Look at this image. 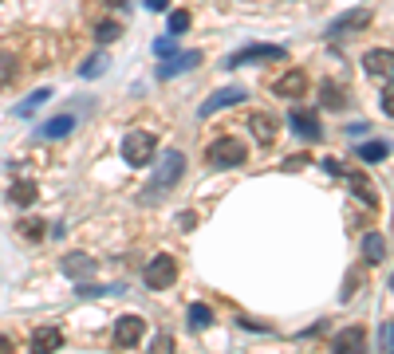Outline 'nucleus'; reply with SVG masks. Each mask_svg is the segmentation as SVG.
Returning <instances> with one entry per match:
<instances>
[{
    "instance_id": "f257e3e1",
    "label": "nucleus",
    "mask_w": 394,
    "mask_h": 354,
    "mask_svg": "<svg viewBox=\"0 0 394 354\" xmlns=\"http://www.w3.org/2000/svg\"><path fill=\"white\" fill-rule=\"evenodd\" d=\"M154 150H158V138L146 134V130H130L127 138H122V157H127V166L142 169L154 162Z\"/></svg>"
},
{
    "instance_id": "f03ea898",
    "label": "nucleus",
    "mask_w": 394,
    "mask_h": 354,
    "mask_svg": "<svg viewBox=\"0 0 394 354\" xmlns=\"http://www.w3.org/2000/svg\"><path fill=\"white\" fill-rule=\"evenodd\" d=\"M248 157V146L241 142V138H217L213 146H209V162L221 169H233V166H245Z\"/></svg>"
},
{
    "instance_id": "7ed1b4c3",
    "label": "nucleus",
    "mask_w": 394,
    "mask_h": 354,
    "mask_svg": "<svg viewBox=\"0 0 394 354\" xmlns=\"http://www.w3.org/2000/svg\"><path fill=\"white\" fill-rule=\"evenodd\" d=\"M142 280H146L150 291L174 287L177 284V260H174V256H154V260L146 264V272H142Z\"/></svg>"
},
{
    "instance_id": "20e7f679",
    "label": "nucleus",
    "mask_w": 394,
    "mask_h": 354,
    "mask_svg": "<svg viewBox=\"0 0 394 354\" xmlns=\"http://www.w3.org/2000/svg\"><path fill=\"white\" fill-rule=\"evenodd\" d=\"M182 169H186V154L182 150H166L162 162H158V173H154V189H170L182 181Z\"/></svg>"
},
{
    "instance_id": "39448f33",
    "label": "nucleus",
    "mask_w": 394,
    "mask_h": 354,
    "mask_svg": "<svg viewBox=\"0 0 394 354\" xmlns=\"http://www.w3.org/2000/svg\"><path fill=\"white\" fill-rule=\"evenodd\" d=\"M268 59H284V44H248L236 55H229V67H241V63H268Z\"/></svg>"
},
{
    "instance_id": "423d86ee",
    "label": "nucleus",
    "mask_w": 394,
    "mask_h": 354,
    "mask_svg": "<svg viewBox=\"0 0 394 354\" xmlns=\"http://www.w3.org/2000/svg\"><path fill=\"white\" fill-rule=\"evenodd\" d=\"M248 91L245 87H225V91H217V95H209L201 107H197V114L201 118H213L217 110H225V107H236V103H245Z\"/></svg>"
},
{
    "instance_id": "0eeeda50",
    "label": "nucleus",
    "mask_w": 394,
    "mask_h": 354,
    "mask_svg": "<svg viewBox=\"0 0 394 354\" xmlns=\"http://www.w3.org/2000/svg\"><path fill=\"white\" fill-rule=\"evenodd\" d=\"M95 256H87V252H68L63 256V260H59V272L68 275V280H91V275H95Z\"/></svg>"
},
{
    "instance_id": "6e6552de",
    "label": "nucleus",
    "mask_w": 394,
    "mask_h": 354,
    "mask_svg": "<svg viewBox=\"0 0 394 354\" xmlns=\"http://www.w3.org/2000/svg\"><path fill=\"white\" fill-rule=\"evenodd\" d=\"M142 334H146V319H142V315H122L115 323V343L118 346H138Z\"/></svg>"
},
{
    "instance_id": "1a4fd4ad",
    "label": "nucleus",
    "mask_w": 394,
    "mask_h": 354,
    "mask_svg": "<svg viewBox=\"0 0 394 354\" xmlns=\"http://www.w3.org/2000/svg\"><path fill=\"white\" fill-rule=\"evenodd\" d=\"M288 126H292L296 138H304V142H319V138H324V126H319V118L307 114V110H292V114H288Z\"/></svg>"
},
{
    "instance_id": "9d476101",
    "label": "nucleus",
    "mask_w": 394,
    "mask_h": 354,
    "mask_svg": "<svg viewBox=\"0 0 394 354\" xmlns=\"http://www.w3.org/2000/svg\"><path fill=\"white\" fill-rule=\"evenodd\" d=\"M363 71L386 83V79H390V71H394V51H390V48H374V51H367V55H363Z\"/></svg>"
},
{
    "instance_id": "9b49d317",
    "label": "nucleus",
    "mask_w": 394,
    "mask_h": 354,
    "mask_svg": "<svg viewBox=\"0 0 394 354\" xmlns=\"http://www.w3.org/2000/svg\"><path fill=\"white\" fill-rule=\"evenodd\" d=\"M63 346V331L59 327H36L32 331V354H56Z\"/></svg>"
},
{
    "instance_id": "f8f14e48",
    "label": "nucleus",
    "mask_w": 394,
    "mask_h": 354,
    "mask_svg": "<svg viewBox=\"0 0 394 354\" xmlns=\"http://www.w3.org/2000/svg\"><path fill=\"white\" fill-rule=\"evenodd\" d=\"M304 91H307V71H288L284 79L272 83V95H280V98H300Z\"/></svg>"
},
{
    "instance_id": "ddd939ff",
    "label": "nucleus",
    "mask_w": 394,
    "mask_h": 354,
    "mask_svg": "<svg viewBox=\"0 0 394 354\" xmlns=\"http://www.w3.org/2000/svg\"><path fill=\"white\" fill-rule=\"evenodd\" d=\"M201 63V55L197 51H177V55H170L162 67H158V79H174V75H182V71H189V67H197Z\"/></svg>"
},
{
    "instance_id": "4468645a",
    "label": "nucleus",
    "mask_w": 394,
    "mask_h": 354,
    "mask_svg": "<svg viewBox=\"0 0 394 354\" xmlns=\"http://www.w3.org/2000/svg\"><path fill=\"white\" fill-rule=\"evenodd\" d=\"M71 130H75V114H56L51 122L39 126V138H44V142H63Z\"/></svg>"
},
{
    "instance_id": "2eb2a0df",
    "label": "nucleus",
    "mask_w": 394,
    "mask_h": 354,
    "mask_svg": "<svg viewBox=\"0 0 394 354\" xmlns=\"http://www.w3.org/2000/svg\"><path fill=\"white\" fill-rule=\"evenodd\" d=\"M248 130H253V138L260 142V146H268V142H276L280 122H276L272 114H253V118H248Z\"/></svg>"
},
{
    "instance_id": "dca6fc26",
    "label": "nucleus",
    "mask_w": 394,
    "mask_h": 354,
    "mask_svg": "<svg viewBox=\"0 0 394 354\" xmlns=\"http://www.w3.org/2000/svg\"><path fill=\"white\" fill-rule=\"evenodd\" d=\"M335 354H363V327H347L339 339L331 343Z\"/></svg>"
},
{
    "instance_id": "f3484780",
    "label": "nucleus",
    "mask_w": 394,
    "mask_h": 354,
    "mask_svg": "<svg viewBox=\"0 0 394 354\" xmlns=\"http://www.w3.org/2000/svg\"><path fill=\"white\" fill-rule=\"evenodd\" d=\"M319 103H324L327 110H343L347 107V91L335 83V79H324L319 83Z\"/></svg>"
},
{
    "instance_id": "a211bd4d",
    "label": "nucleus",
    "mask_w": 394,
    "mask_h": 354,
    "mask_svg": "<svg viewBox=\"0 0 394 354\" xmlns=\"http://www.w3.org/2000/svg\"><path fill=\"white\" fill-rule=\"evenodd\" d=\"M36 197H39L36 181H12V185H8V201H12L16 209H28Z\"/></svg>"
},
{
    "instance_id": "6ab92c4d",
    "label": "nucleus",
    "mask_w": 394,
    "mask_h": 354,
    "mask_svg": "<svg viewBox=\"0 0 394 354\" xmlns=\"http://www.w3.org/2000/svg\"><path fill=\"white\" fill-rule=\"evenodd\" d=\"M363 260H367V264H383V260H386V240H383V232H367L363 236Z\"/></svg>"
},
{
    "instance_id": "aec40b11",
    "label": "nucleus",
    "mask_w": 394,
    "mask_h": 354,
    "mask_svg": "<svg viewBox=\"0 0 394 354\" xmlns=\"http://www.w3.org/2000/svg\"><path fill=\"white\" fill-rule=\"evenodd\" d=\"M351 189H355V197H359L367 209H379V189H374L363 173H355V177H351Z\"/></svg>"
},
{
    "instance_id": "412c9836",
    "label": "nucleus",
    "mask_w": 394,
    "mask_h": 354,
    "mask_svg": "<svg viewBox=\"0 0 394 354\" xmlns=\"http://www.w3.org/2000/svg\"><path fill=\"white\" fill-rule=\"evenodd\" d=\"M367 24H371V12L359 8L355 16H343L339 24H331V36H339V32H351V28H367Z\"/></svg>"
},
{
    "instance_id": "4be33fe9",
    "label": "nucleus",
    "mask_w": 394,
    "mask_h": 354,
    "mask_svg": "<svg viewBox=\"0 0 394 354\" xmlns=\"http://www.w3.org/2000/svg\"><path fill=\"white\" fill-rule=\"evenodd\" d=\"M16 75H20L16 55H12V51H0V87H8V83H16Z\"/></svg>"
},
{
    "instance_id": "5701e85b",
    "label": "nucleus",
    "mask_w": 394,
    "mask_h": 354,
    "mask_svg": "<svg viewBox=\"0 0 394 354\" xmlns=\"http://www.w3.org/2000/svg\"><path fill=\"white\" fill-rule=\"evenodd\" d=\"M359 157H363V162H386V157H390V146H386V142H363V146H359Z\"/></svg>"
},
{
    "instance_id": "b1692460",
    "label": "nucleus",
    "mask_w": 394,
    "mask_h": 354,
    "mask_svg": "<svg viewBox=\"0 0 394 354\" xmlns=\"http://www.w3.org/2000/svg\"><path fill=\"white\" fill-rule=\"evenodd\" d=\"M44 228H48V225H44L39 216H32V221H20L16 232L24 236V240H32V244H39V240H44Z\"/></svg>"
},
{
    "instance_id": "393cba45",
    "label": "nucleus",
    "mask_w": 394,
    "mask_h": 354,
    "mask_svg": "<svg viewBox=\"0 0 394 354\" xmlns=\"http://www.w3.org/2000/svg\"><path fill=\"white\" fill-rule=\"evenodd\" d=\"M48 98H51V91H48V87H39V91H32V95H28V98H24V103H20V107H16V118H28V114H32V110H36V107H39V103H48Z\"/></svg>"
},
{
    "instance_id": "a878e982",
    "label": "nucleus",
    "mask_w": 394,
    "mask_h": 354,
    "mask_svg": "<svg viewBox=\"0 0 394 354\" xmlns=\"http://www.w3.org/2000/svg\"><path fill=\"white\" fill-rule=\"evenodd\" d=\"M189 323H193L197 331H205V327L213 323V311H209L205 303H189Z\"/></svg>"
},
{
    "instance_id": "bb28decb",
    "label": "nucleus",
    "mask_w": 394,
    "mask_h": 354,
    "mask_svg": "<svg viewBox=\"0 0 394 354\" xmlns=\"http://www.w3.org/2000/svg\"><path fill=\"white\" fill-rule=\"evenodd\" d=\"M189 24H193V16H189L186 8L170 12V36H182V32H189Z\"/></svg>"
},
{
    "instance_id": "cd10ccee",
    "label": "nucleus",
    "mask_w": 394,
    "mask_h": 354,
    "mask_svg": "<svg viewBox=\"0 0 394 354\" xmlns=\"http://www.w3.org/2000/svg\"><path fill=\"white\" fill-rule=\"evenodd\" d=\"M118 36H122V24H115V20H103V24L95 28L99 44H110V39H118Z\"/></svg>"
},
{
    "instance_id": "c85d7f7f",
    "label": "nucleus",
    "mask_w": 394,
    "mask_h": 354,
    "mask_svg": "<svg viewBox=\"0 0 394 354\" xmlns=\"http://www.w3.org/2000/svg\"><path fill=\"white\" fill-rule=\"evenodd\" d=\"M107 63H110L107 55H91L87 63H83V67H79V75H83V79H95L99 71H107Z\"/></svg>"
},
{
    "instance_id": "c756f323",
    "label": "nucleus",
    "mask_w": 394,
    "mask_h": 354,
    "mask_svg": "<svg viewBox=\"0 0 394 354\" xmlns=\"http://www.w3.org/2000/svg\"><path fill=\"white\" fill-rule=\"evenodd\" d=\"M118 287H99V284H83V280H79V299H95V295H115Z\"/></svg>"
},
{
    "instance_id": "7c9ffc66",
    "label": "nucleus",
    "mask_w": 394,
    "mask_h": 354,
    "mask_svg": "<svg viewBox=\"0 0 394 354\" xmlns=\"http://www.w3.org/2000/svg\"><path fill=\"white\" fill-rule=\"evenodd\" d=\"M154 55H158V59H170V55H177V44H174V36H158V39H154Z\"/></svg>"
},
{
    "instance_id": "2f4dec72",
    "label": "nucleus",
    "mask_w": 394,
    "mask_h": 354,
    "mask_svg": "<svg viewBox=\"0 0 394 354\" xmlns=\"http://www.w3.org/2000/svg\"><path fill=\"white\" fill-rule=\"evenodd\" d=\"M379 346H383V354H390V350H394V346H390V323L379 327Z\"/></svg>"
},
{
    "instance_id": "473e14b6",
    "label": "nucleus",
    "mask_w": 394,
    "mask_h": 354,
    "mask_svg": "<svg viewBox=\"0 0 394 354\" xmlns=\"http://www.w3.org/2000/svg\"><path fill=\"white\" fill-rule=\"evenodd\" d=\"M307 166V157L304 154H296V157H284V169H304Z\"/></svg>"
},
{
    "instance_id": "72a5a7b5",
    "label": "nucleus",
    "mask_w": 394,
    "mask_h": 354,
    "mask_svg": "<svg viewBox=\"0 0 394 354\" xmlns=\"http://www.w3.org/2000/svg\"><path fill=\"white\" fill-rule=\"evenodd\" d=\"M324 169H327L331 177H343V173H347V169L339 166V162H335V157H327V162H324Z\"/></svg>"
},
{
    "instance_id": "f704fd0d",
    "label": "nucleus",
    "mask_w": 394,
    "mask_h": 354,
    "mask_svg": "<svg viewBox=\"0 0 394 354\" xmlns=\"http://www.w3.org/2000/svg\"><path fill=\"white\" fill-rule=\"evenodd\" d=\"M193 225H197L193 213H182V216H177V228H193Z\"/></svg>"
},
{
    "instance_id": "c9c22d12",
    "label": "nucleus",
    "mask_w": 394,
    "mask_h": 354,
    "mask_svg": "<svg viewBox=\"0 0 394 354\" xmlns=\"http://www.w3.org/2000/svg\"><path fill=\"white\" fill-rule=\"evenodd\" d=\"M154 354H170V334H162V339L154 343Z\"/></svg>"
},
{
    "instance_id": "e433bc0d",
    "label": "nucleus",
    "mask_w": 394,
    "mask_h": 354,
    "mask_svg": "<svg viewBox=\"0 0 394 354\" xmlns=\"http://www.w3.org/2000/svg\"><path fill=\"white\" fill-rule=\"evenodd\" d=\"M383 114H394V107H390V87H383Z\"/></svg>"
},
{
    "instance_id": "4c0bfd02",
    "label": "nucleus",
    "mask_w": 394,
    "mask_h": 354,
    "mask_svg": "<svg viewBox=\"0 0 394 354\" xmlns=\"http://www.w3.org/2000/svg\"><path fill=\"white\" fill-rule=\"evenodd\" d=\"M166 4H170V0H146V8H150V12H162Z\"/></svg>"
},
{
    "instance_id": "58836bf2",
    "label": "nucleus",
    "mask_w": 394,
    "mask_h": 354,
    "mask_svg": "<svg viewBox=\"0 0 394 354\" xmlns=\"http://www.w3.org/2000/svg\"><path fill=\"white\" fill-rule=\"evenodd\" d=\"M0 354H12V339H8V334H0Z\"/></svg>"
},
{
    "instance_id": "ea45409f",
    "label": "nucleus",
    "mask_w": 394,
    "mask_h": 354,
    "mask_svg": "<svg viewBox=\"0 0 394 354\" xmlns=\"http://www.w3.org/2000/svg\"><path fill=\"white\" fill-rule=\"evenodd\" d=\"M107 8H127V0H103Z\"/></svg>"
}]
</instances>
